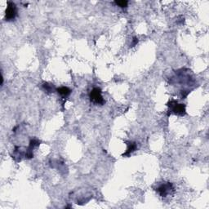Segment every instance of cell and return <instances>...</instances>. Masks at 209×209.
Segmentation results:
<instances>
[{"instance_id":"5","label":"cell","mask_w":209,"mask_h":209,"mask_svg":"<svg viewBox=\"0 0 209 209\" xmlns=\"http://www.w3.org/2000/svg\"><path fill=\"white\" fill-rule=\"evenodd\" d=\"M137 148V143L133 142V141H128V149H127L126 152H125L123 155V156H129L132 153L136 151V149Z\"/></svg>"},{"instance_id":"9","label":"cell","mask_w":209,"mask_h":209,"mask_svg":"<svg viewBox=\"0 0 209 209\" xmlns=\"http://www.w3.org/2000/svg\"><path fill=\"white\" fill-rule=\"evenodd\" d=\"M137 43H138V39H137V38H133V43H132V44H131V46H132V47H134V46H136L137 44Z\"/></svg>"},{"instance_id":"3","label":"cell","mask_w":209,"mask_h":209,"mask_svg":"<svg viewBox=\"0 0 209 209\" xmlns=\"http://www.w3.org/2000/svg\"><path fill=\"white\" fill-rule=\"evenodd\" d=\"M156 191L163 198H166L174 191L173 185L170 182H163L156 188Z\"/></svg>"},{"instance_id":"4","label":"cell","mask_w":209,"mask_h":209,"mask_svg":"<svg viewBox=\"0 0 209 209\" xmlns=\"http://www.w3.org/2000/svg\"><path fill=\"white\" fill-rule=\"evenodd\" d=\"M17 16V8L14 3L8 2V7L5 11V21H12Z\"/></svg>"},{"instance_id":"6","label":"cell","mask_w":209,"mask_h":209,"mask_svg":"<svg viewBox=\"0 0 209 209\" xmlns=\"http://www.w3.org/2000/svg\"><path fill=\"white\" fill-rule=\"evenodd\" d=\"M58 94H60L63 97H67L68 96L71 95V90L67 87H61L56 89Z\"/></svg>"},{"instance_id":"7","label":"cell","mask_w":209,"mask_h":209,"mask_svg":"<svg viewBox=\"0 0 209 209\" xmlns=\"http://www.w3.org/2000/svg\"><path fill=\"white\" fill-rule=\"evenodd\" d=\"M114 3H115L117 6L120 7V8H127L128 7V1H124V0H122V1H115L114 2Z\"/></svg>"},{"instance_id":"2","label":"cell","mask_w":209,"mask_h":209,"mask_svg":"<svg viewBox=\"0 0 209 209\" xmlns=\"http://www.w3.org/2000/svg\"><path fill=\"white\" fill-rule=\"evenodd\" d=\"M89 97H90V101L96 105L102 106L106 103V101L104 100L102 95V90L99 87H95V88L92 89L90 94H89Z\"/></svg>"},{"instance_id":"1","label":"cell","mask_w":209,"mask_h":209,"mask_svg":"<svg viewBox=\"0 0 209 209\" xmlns=\"http://www.w3.org/2000/svg\"><path fill=\"white\" fill-rule=\"evenodd\" d=\"M168 106L169 107L168 111L172 114L176 115L183 116L186 114L185 112V106L184 104H179L176 101H171L168 103Z\"/></svg>"},{"instance_id":"8","label":"cell","mask_w":209,"mask_h":209,"mask_svg":"<svg viewBox=\"0 0 209 209\" xmlns=\"http://www.w3.org/2000/svg\"><path fill=\"white\" fill-rule=\"evenodd\" d=\"M43 87L45 89L46 91H48V92H53V86H52V85H50L48 84V83H46L43 85Z\"/></svg>"}]
</instances>
